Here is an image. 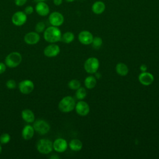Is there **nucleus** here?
I'll use <instances>...</instances> for the list:
<instances>
[{"label":"nucleus","instance_id":"obj_1","mask_svg":"<svg viewBox=\"0 0 159 159\" xmlns=\"http://www.w3.org/2000/svg\"><path fill=\"white\" fill-rule=\"evenodd\" d=\"M61 32L58 27L50 26L45 29L43 32L44 39L49 43H56L60 40Z\"/></svg>","mask_w":159,"mask_h":159},{"label":"nucleus","instance_id":"obj_2","mask_svg":"<svg viewBox=\"0 0 159 159\" xmlns=\"http://www.w3.org/2000/svg\"><path fill=\"white\" fill-rule=\"evenodd\" d=\"M76 102L74 98L70 96L63 98L58 103V109L63 112H70L75 107Z\"/></svg>","mask_w":159,"mask_h":159},{"label":"nucleus","instance_id":"obj_3","mask_svg":"<svg viewBox=\"0 0 159 159\" xmlns=\"http://www.w3.org/2000/svg\"><path fill=\"white\" fill-rule=\"evenodd\" d=\"M22 55L17 52H13L9 53L5 58V64L9 68H16L22 61Z\"/></svg>","mask_w":159,"mask_h":159},{"label":"nucleus","instance_id":"obj_4","mask_svg":"<svg viewBox=\"0 0 159 159\" xmlns=\"http://www.w3.org/2000/svg\"><path fill=\"white\" fill-rule=\"evenodd\" d=\"M38 152L42 154H48L53 150V143L47 139L39 140L36 145Z\"/></svg>","mask_w":159,"mask_h":159},{"label":"nucleus","instance_id":"obj_5","mask_svg":"<svg viewBox=\"0 0 159 159\" xmlns=\"http://www.w3.org/2000/svg\"><path fill=\"white\" fill-rule=\"evenodd\" d=\"M99 67V61L96 57L88 58L84 63L85 71L90 74L95 73Z\"/></svg>","mask_w":159,"mask_h":159},{"label":"nucleus","instance_id":"obj_6","mask_svg":"<svg viewBox=\"0 0 159 159\" xmlns=\"http://www.w3.org/2000/svg\"><path fill=\"white\" fill-rule=\"evenodd\" d=\"M33 127L34 130L40 135H45L47 134L50 130V126L49 124L43 119L34 120Z\"/></svg>","mask_w":159,"mask_h":159},{"label":"nucleus","instance_id":"obj_7","mask_svg":"<svg viewBox=\"0 0 159 159\" xmlns=\"http://www.w3.org/2000/svg\"><path fill=\"white\" fill-rule=\"evenodd\" d=\"M34 89V84L30 80H24L19 83V89L24 94L30 93Z\"/></svg>","mask_w":159,"mask_h":159},{"label":"nucleus","instance_id":"obj_8","mask_svg":"<svg viewBox=\"0 0 159 159\" xmlns=\"http://www.w3.org/2000/svg\"><path fill=\"white\" fill-rule=\"evenodd\" d=\"M27 14L23 11H17L15 12L11 18L12 22L16 26H21L27 21Z\"/></svg>","mask_w":159,"mask_h":159},{"label":"nucleus","instance_id":"obj_9","mask_svg":"<svg viewBox=\"0 0 159 159\" xmlns=\"http://www.w3.org/2000/svg\"><path fill=\"white\" fill-rule=\"evenodd\" d=\"M48 20L52 25L59 27L63 24L64 22V17L61 13L55 11L49 15Z\"/></svg>","mask_w":159,"mask_h":159},{"label":"nucleus","instance_id":"obj_10","mask_svg":"<svg viewBox=\"0 0 159 159\" xmlns=\"http://www.w3.org/2000/svg\"><path fill=\"white\" fill-rule=\"evenodd\" d=\"M75 109L76 110V113L81 116H87L89 112L90 109L88 104L86 102L82 100H80L76 104Z\"/></svg>","mask_w":159,"mask_h":159},{"label":"nucleus","instance_id":"obj_11","mask_svg":"<svg viewBox=\"0 0 159 159\" xmlns=\"http://www.w3.org/2000/svg\"><path fill=\"white\" fill-rule=\"evenodd\" d=\"M60 52L59 46L54 43L47 45L43 50V53L47 57H55L59 54Z\"/></svg>","mask_w":159,"mask_h":159},{"label":"nucleus","instance_id":"obj_12","mask_svg":"<svg viewBox=\"0 0 159 159\" xmlns=\"http://www.w3.org/2000/svg\"><path fill=\"white\" fill-rule=\"evenodd\" d=\"M68 147V143L66 140L62 138H58L53 142V149L58 153L64 152Z\"/></svg>","mask_w":159,"mask_h":159},{"label":"nucleus","instance_id":"obj_13","mask_svg":"<svg viewBox=\"0 0 159 159\" xmlns=\"http://www.w3.org/2000/svg\"><path fill=\"white\" fill-rule=\"evenodd\" d=\"M40 35L37 32H28L24 37V42L29 45H35L40 41Z\"/></svg>","mask_w":159,"mask_h":159},{"label":"nucleus","instance_id":"obj_14","mask_svg":"<svg viewBox=\"0 0 159 159\" xmlns=\"http://www.w3.org/2000/svg\"><path fill=\"white\" fill-rule=\"evenodd\" d=\"M93 34L88 30H83L78 34V40L83 45H89L93 40Z\"/></svg>","mask_w":159,"mask_h":159},{"label":"nucleus","instance_id":"obj_15","mask_svg":"<svg viewBox=\"0 0 159 159\" xmlns=\"http://www.w3.org/2000/svg\"><path fill=\"white\" fill-rule=\"evenodd\" d=\"M139 81L144 86H149L154 81V76L149 72H142L139 76Z\"/></svg>","mask_w":159,"mask_h":159},{"label":"nucleus","instance_id":"obj_16","mask_svg":"<svg viewBox=\"0 0 159 159\" xmlns=\"http://www.w3.org/2000/svg\"><path fill=\"white\" fill-rule=\"evenodd\" d=\"M35 11L40 16H46L50 12V8L44 1L39 2L35 6Z\"/></svg>","mask_w":159,"mask_h":159},{"label":"nucleus","instance_id":"obj_17","mask_svg":"<svg viewBox=\"0 0 159 159\" xmlns=\"http://www.w3.org/2000/svg\"><path fill=\"white\" fill-rule=\"evenodd\" d=\"M34 129L30 125H26L24 127L22 130V136L24 140H30L34 135Z\"/></svg>","mask_w":159,"mask_h":159},{"label":"nucleus","instance_id":"obj_18","mask_svg":"<svg viewBox=\"0 0 159 159\" xmlns=\"http://www.w3.org/2000/svg\"><path fill=\"white\" fill-rule=\"evenodd\" d=\"M22 119L27 123H32L35 120L34 113L29 109H24L21 112Z\"/></svg>","mask_w":159,"mask_h":159},{"label":"nucleus","instance_id":"obj_19","mask_svg":"<svg viewBox=\"0 0 159 159\" xmlns=\"http://www.w3.org/2000/svg\"><path fill=\"white\" fill-rule=\"evenodd\" d=\"M105 4L103 2L98 1H96L92 6V11L96 14H101L105 10Z\"/></svg>","mask_w":159,"mask_h":159},{"label":"nucleus","instance_id":"obj_20","mask_svg":"<svg viewBox=\"0 0 159 159\" xmlns=\"http://www.w3.org/2000/svg\"><path fill=\"white\" fill-rule=\"evenodd\" d=\"M116 71L117 73L122 76H126L129 73L128 66L124 63H119L116 66Z\"/></svg>","mask_w":159,"mask_h":159},{"label":"nucleus","instance_id":"obj_21","mask_svg":"<svg viewBox=\"0 0 159 159\" xmlns=\"http://www.w3.org/2000/svg\"><path fill=\"white\" fill-rule=\"evenodd\" d=\"M69 147L73 151L78 152L81 150L83 147L82 142L78 139H72L69 143Z\"/></svg>","mask_w":159,"mask_h":159},{"label":"nucleus","instance_id":"obj_22","mask_svg":"<svg viewBox=\"0 0 159 159\" xmlns=\"http://www.w3.org/2000/svg\"><path fill=\"white\" fill-rule=\"evenodd\" d=\"M97 84V80L96 78L92 76H88L85 78L84 80V85L87 89H93L94 88Z\"/></svg>","mask_w":159,"mask_h":159},{"label":"nucleus","instance_id":"obj_23","mask_svg":"<svg viewBox=\"0 0 159 159\" xmlns=\"http://www.w3.org/2000/svg\"><path fill=\"white\" fill-rule=\"evenodd\" d=\"M74 39H75L74 34L71 32H66L64 33L63 35H61L60 40H61L62 42L66 43H70L71 42H73Z\"/></svg>","mask_w":159,"mask_h":159},{"label":"nucleus","instance_id":"obj_24","mask_svg":"<svg viewBox=\"0 0 159 159\" xmlns=\"http://www.w3.org/2000/svg\"><path fill=\"white\" fill-rule=\"evenodd\" d=\"M76 98L79 100H82L84 99L87 95L86 90L83 87H80L78 89H76Z\"/></svg>","mask_w":159,"mask_h":159},{"label":"nucleus","instance_id":"obj_25","mask_svg":"<svg viewBox=\"0 0 159 159\" xmlns=\"http://www.w3.org/2000/svg\"><path fill=\"white\" fill-rule=\"evenodd\" d=\"M68 86L70 89H73V90H76L80 87H81V83L78 80L73 79L69 81Z\"/></svg>","mask_w":159,"mask_h":159},{"label":"nucleus","instance_id":"obj_26","mask_svg":"<svg viewBox=\"0 0 159 159\" xmlns=\"http://www.w3.org/2000/svg\"><path fill=\"white\" fill-rule=\"evenodd\" d=\"M91 43H92L93 47L94 49L98 50L99 48H101V47L102 46V40L99 37H95L93 38V42H92Z\"/></svg>","mask_w":159,"mask_h":159},{"label":"nucleus","instance_id":"obj_27","mask_svg":"<svg viewBox=\"0 0 159 159\" xmlns=\"http://www.w3.org/2000/svg\"><path fill=\"white\" fill-rule=\"evenodd\" d=\"M11 140V136L7 133H3L0 136V142L2 144L7 143Z\"/></svg>","mask_w":159,"mask_h":159},{"label":"nucleus","instance_id":"obj_28","mask_svg":"<svg viewBox=\"0 0 159 159\" xmlns=\"http://www.w3.org/2000/svg\"><path fill=\"white\" fill-rule=\"evenodd\" d=\"M35 31L37 33H41V32H44V30L45 29V23L43 22H39L35 25Z\"/></svg>","mask_w":159,"mask_h":159},{"label":"nucleus","instance_id":"obj_29","mask_svg":"<svg viewBox=\"0 0 159 159\" xmlns=\"http://www.w3.org/2000/svg\"><path fill=\"white\" fill-rule=\"evenodd\" d=\"M6 87L9 89H14L16 86V82L14 80H9L6 83Z\"/></svg>","mask_w":159,"mask_h":159},{"label":"nucleus","instance_id":"obj_30","mask_svg":"<svg viewBox=\"0 0 159 159\" xmlns=\"http://www.w3.org/2000/svg\"><path fill=\"white\" fill-rule=\"evenodd\" d=\"M34 7L32 6H27L25 9H24V12L27 14V15H30L32 14L34 12Z\"/></svg>","mask_w":159,"mask_h":159},{"label":"nucleus","instance_id":"obj_31","mask_svg":"<svg viewBox=\"0 0 159 159\" xmlns=\"http://www.w3.org/2000/svg\"><path fill=\"white\" fill-rule=\"evenodd\" d=\"M27 0H14L15 4L17 6H24Z\"/></svg>","mask_w":159,"mask_h":159},{"label":"nucleus","instance_id":"obj_32","mask_svg":"<svg viewBox=\"0 0 159 159\" xmlns=\"http://www.w3.org/2000/svg\"><path fill=\"white\" fill-rule=\"evenodd\" d=\"M6 70V65L2 62H0V75L5 72Z\"/></svg>","mask_w":159,"mask_h":159},{"label":"nucleus","instance_id":"obj_33","mask_svg":"<svg viewBox=\"0 0 159 159\" xmlns=\"http://www.w3.org/2000/svg\"><path fill=\"white\" fill-rule=\"evenodd\" d=\"M140 70L142 72H144V71H147V66L143 64V65H141L140 66Z\"/></svg>","mask_w":159,"mask_h":159},{"label":"nucleus","instance_id":"obj_34","mask_svg":"<svg viewBox=\"0 0 159 159\" xmlns=\"http://www.w3.org/2000/svg\"><path fill=\"white\" fill-rule=\"evenodd\" d=\"M53 3L56 6H59V5L61 4L62 0H53Z\"/></svg>","mask_w":159,"mask_h":159},{"label":"nucleus","instance_id":"obj_35","mask_svg":"<svg viewBox=\"0 0 159 159\" xmlns=\"http://www.w3.org/2000/svg\"><path fill=\"white\" fill-rule=\"evenodd\" d=\"M50 158H52V159H58L59 157L57 156V155H52V156L50 157Z\"/></svg>","mask_w":159,"mask_h":159},{"label":"nucleus","instance_id":"obj_36","mask_svg":"<svg viewBox=\"0 0 159 159\" xmlns=\"http://www.w3.org/2000/svg\"><path fill=\"white\" fill-rule=\"evenodd\" d=\"M96 73V77L97 78V79L101 77V75H100V73H98L97 71L95 73Z\"/></svg>","mask_w":159,"mask_h":159},{"label":"nucleus","instance_id":"obj_37","mask_svg":"<svg viewBox=\"0 0 159 159\" xmlns=\"http://www.w3.org/2000/svg\"><path fill=\"white\" fill-rule=\"evenodd\" d=\"M45 0H34V1H35V2H43V1H45Z\"/></svg>","mask_w":159,"mask_h":159},{"label":"nucleus","instance_id":"obj_38","mask_svg":"<svg viewBox=\"0 0 159 159\" xmlns=\"http://www.w3.org/2000/svg\"><path fill=\"white\" fill-rule=\"evenodd\" d=\"M66 1H67V2H73V1H75V0H65Z\"/></svg>","mask_w":159,"mask_h":159},{"label":"nucleus","instance_id":"obj_39","mask_svg":"<svg viewBox=\"0 0 159 159\" xmlns=\"http://www.w3.org/2000/svg\"><path fill=\"white\" fill-rule=\"evenodd\" d=\"M1 151H2V147H1V144H0V154H1Z\"/></svg>","mask_w":159,"mask_h":159}]
</instances>
